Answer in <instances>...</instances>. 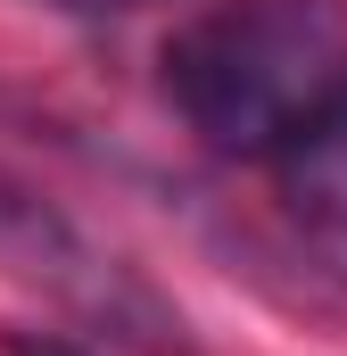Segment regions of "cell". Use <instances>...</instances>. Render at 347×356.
Masks as SVG:
<instances>
[{
    "label": "cell",
    "mask_w": 347,
    "mask_h": 356,
    "mask_svg": "<svg viewBox=\"0 0 347 356\" xmlns=\"http://www.w3.org/2000/svg\"><path fill=\"white\" fill-rule=\"evenodd\" d=\"M166 99L198 149L273 166L347 99V0H215L166 42Z\"/></svg>",
    "instance_id": "obj_1"
},
{
    "label": "cell",
    "mask_w": 347,
    "mask_h": 356,
    "mask_svg": "<svg viewBox=\"0 0 347 356\" xmlns=\"http://www.w3.org/2000/svg\"><path fill=\"white\" fill-rule=\"evenodd\" d=\"M257 175L273 182V216L314 257V273H331L347 290V99L314 133H298L273 166H257Z\"/></svg>",
    "instance_id": "obj_2"
},
{
    "label": "cell",
    "mask_w": 347,
    "mask_h": 356,
    "mask_svg": "<svg viewBox=\"0 0 347 356\" xmlns=\"http://www.w3.org/2000/svg\"><path fill=\"white\" fill-rule=\"evenodd\" d=\"M0 273H25V282H50L58 298H108L116 307V266H99L83 249V232L33 199L25 182L0 175Z\"/></svg>",
    "instance_id": "obj_3"
},
{
    "label": "cell",
    "mask_w": 347,
    "mask_h": 356,
    "mask_svg": "<svg viewBox=\"0 0 347 356\" xmlns=\"http://www.w3.org/2000/svg\"><path fill=\"white\" fill-rule=\"evenodd\" d=\"M42 8H67V17H124V8H141V0H42Z\"/></svg>",
    "instance_id": "obj_4"
}]
</instances>
